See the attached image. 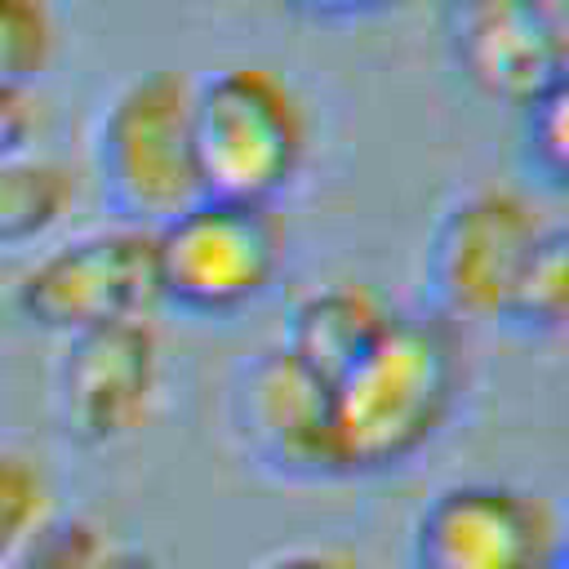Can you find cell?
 <instances>
[{
    "label": "cell",
    "mask_w": 569,
    "mask_h": 569,
    "mask_svg": "<svg viewBox=\"0 0 569 569\" xmlns=\"http://www.w3.org/2000/svg\"><path fill=\"white\" fill-rule=\"evenodd\" d=\"M462 391V342L440 311H396L365 356L329 387L333 476H387L413 462Z\"/></svg>",
    "instance_id": "cell-1"
},
{
    "label": "cell",
    "mask_w": 569,
    "mask_h": 569,
    "mask_svg": "<svg viewBox=\"0 0 569 569\" xmlns=\"http://www.w3.org/2000/svg\"><path fill=\"white\" fill-rule=\"evenodd\" d=\"M191 142L204 196L271 204L307 164L311 120L267 67H222L191 84Z\"/></svg>",
    "instance_id": "cell-2"
},
{
    "label": "cell",
    "mask_w": 569,
    "mask_h": 569,
    "mask_svg": "<svg viewBox=\"0 0 569 569\" xmlns=\"http://www.w3.org/2000/svg\"><path fill=\"white\" fill-rule=\"evenodd\" d=\"M191 84L156 67L120 84L93 133V169L116 222L156 231L204 196L191 142Z\"/></svg>",
    "instance_id": "cell-3"
},
{
    "label": "cell",
    "mask_w": 569,
    "mask_h": 569,
    "mask_svg": "<svg viewBox=\"0 0 569 569\" xmlns=\"http://www.w3.org/2000/svg\"><path fill=\"white\" fill-rule=\"evenodd\" d=\"M151 236L160 302L200 320L253 307L284 262V227L271 204L200 196Z\"/></svg>",
    "instance_id": "cell-4"
},
{
    "label": "cell",
    "mask_w": 569,
    "mask_h": 569,
    "mask_svg": "<svg viewBox=\"0 0 569 569\" xmlns=\"http://www.w3.org/2000/svg\"><path fill=\"white\" fill-rule=\"evenodd\" d=\"M160 307L156 236L111 222L44 249L13 289V311L36 333L71 338L84 329L147 320Z\"/></svg>",
    "instance_id": "cell-5"
},
{
    "label": "cell",
    "mask_w": 569,
    "mask_h": 569,
    "mask_svg": "<svg viewBox=\"0 0 569 569\" xmlns=\"http://www.w3.org/2000/svg\"><path fill=\"white\" fill-rule=\"evenodd\" d=\"M547 218L511 187H471L453 196L431 236L422 276L445 320H502L529 267Z\"/></svg>",
    "instance_id": "cell-6"
},
{
    "label": "cell",
    "mask_w": 569,
    "mask_h": 569,
    "mask_svg": "<svg viewBox=\"0 0 569 569\" xmlns=\"http://www.w3.org/2000/svg\"><path fill=\"white\" fill-rule=\"evenodd\" d=\"M164 351L151 320H120L62 338L53 418L76 449H111L138 436L160 400Z\"/></svg>",
    "instance_id": "cell-7"
},
{
    "label": "cell",
    "mask_w": 569,
    "mask_h": 569,
    "mask_svg": "<svg viewBox=\"0 0 569 569\" xmlns=\"http://www.w3.org/2000/svg\"><path fill=\"white\" fill-rule=\"evenodd\" d=\"M560 525L547 498L502 480H458L436 489L413 525V569H547Z\"/></svg>",
    "instance_id": "cell-8"
},
{
    "label": "cell",
    "mask_w": 569,
    "mask_h": 569,
    "mask_svg": "<svg viewBox=\"0 0 569 569\" xmlns=\"http://www.w3.org/2000/svg\"><path fill=\"white\" fill-rule=\"evenodd\" d=\"M231 431L244 458L276 480H338L329 382L280 342L253 351L236 369Z\"/></svg>",
    "instance_id": "cell-9"
},
{
    "label": "cell",
    "mask_w": 569,
    "mask_h": 569,
    "mask_svg": "<svg viewBox=\"0 0 569 569\" xmlns=\"http://www.w3.org/2000/svg\"><path fill=\"white\" fill-rule=\"evenodd\" d=\"M440 40L453 71L507 107H525L569 62L551 0H440Z\"/></svg>",
    "instance_id": "cell-10"
},
{
    "label": "cell",
    "mask_w": 569,
    "mask_h": 569,
    "mask_svg": "<svg viewBox=\"0 0 569 569\" xmlns=\"http://www.w3.org/2000/svg\"><path fill=\"white\" fill-rule=\"evenodd\" d=\"M396 311L400 307L387 302L373 284H325L293 302L280 347L333 387L356 365V356H365L373 338L396 320Z\"/></svg>",
    "instance_id": "cell-11"
},
{
    "label": "cell",
    "mask_w": 569,
    "mask_h": 569,
    "mask_svg": "<svg viewBox=\"0 0 569 569\" xmlns=\"http://www.w3.org/2000/svg\"><path fill=\"white\" fill-rule=\"evenodd\" d=\"M76 209V173L44 156L0 160V253H22L49 240Z\"/></svg>",
    "instance_id": "cell-12"
},
{
    "label": "cell",
    "mask_w": 569,
    "mask_h": 569,
    "mask_svg": "<svg viewBox=\"0 0 569 569\" xmlns=\"http://www.w3.org/2000/svg\"><path fill=\"white\" fill-rule=\"evenodd\" d=\"M507 325L525 333H560L569 329V222L542 227L520 289L511 298Z\"/></svg>",
    "instance_id": "cell-13"
},
{
    "label": "cell",
    "mask_w": 569,
    "mask_h": 569,
    "mask_svg": "<svg viewBox=\"0 0 569 569\" xmlns=\"http://www.w3.org/2000/svg\"><path fill=\"white\" fill-rule=\"evenodd\" d=\"M58 58V18L49 0H0V89L31 93Z\"/></svg>",
    "instance_id": "cell-14"
},
{
    "label": "cell",
    "mask_w": 569,
    "mask_h": 569,
    "mask_svg": "<svg viewBox=\"0 0 569 569\" xmlns=\"http://www.w3.org/2000/svg\"><path fill=\"white\" fill-rule=\"evenodd\" d=\"M111 538L89 516H44L0 569H102Z\"/></svg>",
    "instance_id": "cell-15"
},
{
    "label": "cell",
    "mask_w": 569,
    "mask_h": 569,
    "mask_svg": "<svg viewBox=\"0 0 569 569\" xmlns=\"http://www.w3.org/2000/svg\"><path fill=\"white\" fill-rule=\"evenodd\" d=\"M525 160L551 187H569V62L520 107Z\"/></svg>",
    "instance_id": "cell-16"
},
{
    "label": "cell",
    "mask_w": 569,
    "mask_h": 569,
    "mask_svg": "<svg viewBox=\"0 0 569 569\" xmlns=\"http://www.w3.org/2000/svg\"><path fill=\"white\" fill-rule=\"evenodd\" d=\"M53 511V485L36 453L0 445V565Z\"/></svg>",
    "instance_id": "cell-17"
},
{
    "label": "cell",
    "mask_w": 569,
    "mask_h": 569,
    "mask_svg": "<svg viewBox=\"0 0 569 569\" xmlns=\"http://www.w3.org/2000/svg\"><path fill=\"white\" fill-rule=\"evenodd\" d=\"M36 133V107L31 93H4L0 89V160L4 156H22L27 142Z\"/></svg>",
    "instance_id": "cell-18"
},
{
    "label": "cell",
    "mask_w": 569,
    "mask_h": 569,
    "mask_svg": "<svg viewBox=\"0 0 569 569\" xmlns=\"http://www.w3.org/2000/svg\"><path fill=\"white\" fill-rule=\"evenodd\" d=\"M284 9L302 13V18H325V22H342V18H369L382 9H396L405 0H280Z\"/></svg>",
    "instance_id": "cell-19"
},
{
    "label": "cell",
    "mask_w": 569,
    "mask_h": 569,
    "mask_svg": "<svg viewBox=\"0 0 569 569\" xmlns=\"http://www.w3.org/2000/svg\"><path fill=\"white\" fill-rule=\"evenodd\" d=\"M262 569H360V565L338 547H289L262 560Z\"/></svg>",
    "instance_id": "cell-20"
},
{
    "label": "cell",
    "mask_w": 569,
    "mask_h": 569,
    "mask_svg": "<svg viewBox=\"0 0 569 569\" xmlns=\"http://www.w3.org/2000/svg\"><path fill=\"white\" fill-rule=\"evenodd\" d=\"M102 569H164L151 551H138V547H111L107 565Z\"/></svg>",
    "instance_id": "cell-21"
},
{
    "label": "cell",
    "mask_w": 569,
    "mask_h": 569,
    "mask_svg": "<svg viewBox=\"0 0 569 569\" xmlns=\"http://www.w3.org/2000/svg\"><path fill=\"white\" fill-rule=\"evenodd\" d=\"M547 569H569V547H565V542L556 547V556L547 560Z\"/></svg>",
    "instance_id": "cell-22"
}]
</instances>
